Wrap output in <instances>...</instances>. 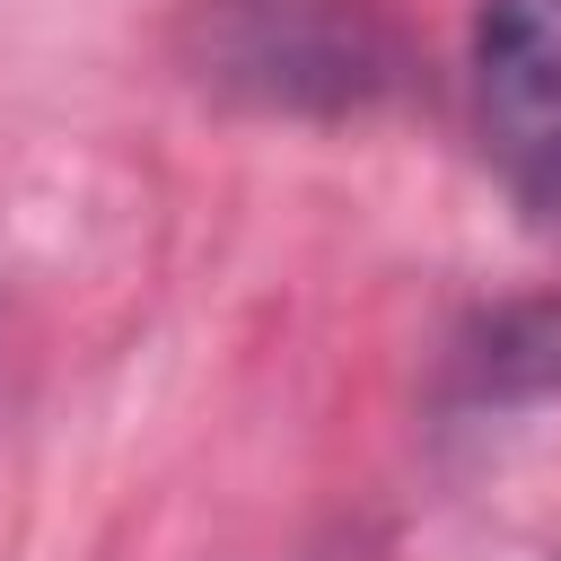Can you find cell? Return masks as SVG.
<instances>
[{
    "mask_svg": "<svg viewBox=\"0 0 561 561\" xmlns=\"http://www.w3.org/2000/svg\"><path fill=\"white\" fill-rule=\"evenodd\" d=\"M175 61L202 96L298 123L377 114L421 70L377 0H184Z\"/></svg>",
    "mask_w": 561,
    "mask_h": 561,
    "instance_id": "1",
    "label": "cell"
},
{
    "mask_svg": "<svg viewBox=\"0 0 561 561\" xmlns=\"http://www.w3.org/2000/svg\"><path fill=\"white\" fill-rule=\"evenodd\" d=\"M473 131L535 228H561V0H473Z\"/></svg>",
    "mask_w": 561,
    "mask_h": 561,
    "instance_id": "2",
    "label": "cell"
},
{
    "mask_svg": "<svg viewBox=\"0 0 561 561\" xmlns=\"http://www.w3.org/2000/svg\"><path fill=\"white\" fill-rule=\"evenodd\" d=\"M447 412H517L561 394V289L500 298L447 342Z\"/></svg>",
    "mask_w": 561,
    "mask_h": 561,
    "instance_id": "3",
    "label": "cell"
}]
</instances>
